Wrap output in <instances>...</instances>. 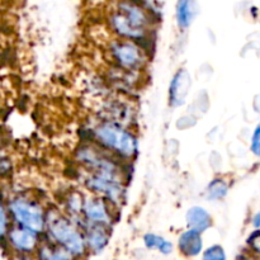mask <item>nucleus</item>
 Segmentation results:
<instances>
[{
  "label": "nucleus",
  "mask_w": 260,
  "mask_h": 260,
  "mask_svg": "<svg viewBox=\"0 0 260 260\" xmlns=\"http://www.w3.org/2000/svg\"><path fill=\"white\" fill-rule=\"evenodd\" d=\"M238 260H251V259H248V258H240V259H238Z\"/></svg>",
  "instance_id": "nucleus-21"
},
{
  "label": "nucleus",
  "mask_w": 260,
  "mask_h": 260,
  "mask_svg": "<svg viewBox=\"0 0 260 260\" xmlns=\"http://www.w3.org/2000/svg\"><path fill=\"white\" fill-rule=\"evenodd\" d=\"M81 215L84 216L88 225L109 226L112 222L109 206L103 197H91L84 200Z\"/></svg>",
  "instance_id": "nucleus-6"
},
{
  "label": "nucleus",
  "mask_w": 260,
  "mask_h": 260,
  "mask_svg": "<svg viewBox=\"0 0 260 260\" xmlns=\"http://www.w3.org/2000/svg\"><path fill=\"white\" fill-rule=\"evenodd\" d=\"M8 225H9V221H8L7 211H5L3 201L0 198V238H4L8 234Z\"/></svg>",
  "instance_id": "nucleus-17"
},
{
  "label": "nucleus",
  "mask_w": 260,
  "mask_h": 260,
  "mask_svg": "<svg viewBox=\"0 0 260 260\" xmlns=\"http://www.w3.org/2000/svg\"><path fill=\"white\" fill-rule=\"evenodd\" d=\"M192 86V79L185 69H179L173 76L169 85V104L174 108L182 107L187 101L188 93Z\"/></svg>",
  "instance_id": "nucleus-7"
},
{
  "label": "nucleus",
  "mask_w": 260,
  "mask_h": 260,
  "mask_svg": "<svg viewBox=\"0 0 260 260\" xmlns=\"http://www.w3.org/2000/svg\"><path fill=\"white\" fill-rule=\"evenodd\" d=\"M178 248L180 253L184 254L185 256H197L200 255L203 249V239L201 233L198 231L189 230L184 231L178 239Z\"/></svg>",
  "instance_id": "nucleus-9"
},
{
  "label": "nucleus",
  "mask_w": 260,
  "mask_h": 260,
  "mask_svg": "<svg viewBox=\"0 0 260 260\" xmlns=\"http://www.w3.org/2000/svg\"><path fill=\"white\" fill-rule=\"evenodd\" d=\"M248 243L249 245H250L251 250L260 256V231H255L254 234H251Z\"/></svg>",
  "instance_id": "nucleus-19"
},
{
  "label": "nucleus",
  "mask_w": 260,
  "mask_h": 260,
  "mask_svg": "<svg viewBox=\"0 0 260 260\" xmlns=\"http://www.w3.org/2000/svg\"><path fill=\"white\" fill-rule=\"evenodd\" d=\"M9 211L19 226L27 228L36 233H42L46 229V217L43 208L35 201L25 198H15L10 202Z\"/></svg>",
  "instance_id": "nucleus-5"
},
{
  "label": "nucleus",
  "mask_w": 260,
  "mask_h": 260,
  "mask_svg": "<svg viewBox=\"0 0 260 260\" xmlns=\"http://www.w3.org/2000/svg\"><path fill=\"white\" fill-rule=\"evenodd\" d=\"M108 226L89 225L85 233V241L88 250L93 253H101L109 241V234L107 230Z\"/></svg>",
  "instance_id": "nucleus-12"
},
{
  "label": "nucleus",
  "mask_w": 260,
  "mask_h": 260,
  "mask_svg": "<svg viewBox=\"0 0 260 260\" xmlns=\"http://www.w3.org/2000/svg\"><path fill=\"white\" fill-rule=\"evenodd\" d=\"M250 150L255 156L260 157V122L256 124L255 129L253 132V136H251Z\"/></svg>",
  "instance_id": "nucleus-18"
},
{
  "label": "nucleus",
  "mask_w": 260,
  "mask_h": 260,
  "mask_svg": "<svg viewBox=\"0 0 260 260\" xmlns=\"http://www.w3.org/2000/svg\"><path fill=\"white\" fill-rule=\"evenodd\" d=\"M10 244L20 253H30L38 245V233L18 225L8 233Z\"/></svg>",
  "instance_id": "nucleus-8"
},
{
  "label": "nucleus",
  "mask_w": 260,
  "mask_h": 260,
  "mask_svg": "<svg viewBox=\"0 0 260 260\" xmlns=\"http://www.w3.org/2000/svg\"><path fill=\"white\" fill-rule=\"evenodd\" d=\"M85 184L91 192L99 197L106 198L112 203L121 202L123 197V187H122L121 172H111V170H99L90 172L85 179Z\"/></svg>",
  "instance_id": "nucleus-3"
},
{
  "label": "nucleus",
  "mask_w": 260,
  "mask_h": 260,
  "mask_svg": "<svg viewBox=\"0 0 260 260\" xmlns=\"http://www.w3.org/2000/svg\"><path fill=\"white\" fill-rule=\"evenodd\" d=\"M109 53L112 60L122 70L135 71L144 68L146 56L144 50L136 43V41L118 38L112 41L109 45Z\"/></svg>",
  "instance_id": "nucleus-4"
},
{
  "label": "nucleus",
  "mask_w": 260,
  "mask_h": 260,
  "mask_svg": "<svg viewBox=\"0 0 260 260\" xmlns=\"http://www.w3.org/2000/svg\"><path fill=\"white\" fill-rule=\"evenodd\" d=\"M46 228H47L51 240L66 249L74 258H79L85 254L88 249L85 234L81 233L80 229L74 225L68 217L57 216V217L47 218Z\"/></svg>",
  "instance_id": "nucleus-2"
},
{
  "label": "nucleus",
  "mask_w": 260,
  "mask_h": 260,
  "mask_svg": "<svg viewBox=\"0 0 260 260\" xmlns=\"http://www.w3.org/2000/svg\"><path fill=\"white\" fill-rule=\"evenodd\" d=\"M185 221H187L188 228L201 234L205 233L212 226V216L206 208L201 207V206L190 207L185 215Z\"/></svg>",
  "instance_id": "nucleus-11"
},
{
  "label": "nucleus",
  "mask_w": 260,
  "mask_h": 260,
  "mask_svg": "<svg viewBox=\"0 0 260 260\" xmlns=\"http://www.w3.org/2000/svg\"><path fill=\"white\" fill-rule=\"evenodd\" d=\"M74 256L57 244H45L38 249V260H73Z\"/></svg>",
  "instance_id": "nucleus-13"
},
{
  "label": "nucleus",
  "mask_w": 260,
  "mask_h": 260,
  "mask_svg": "<svg viewBox=\"0 0 260 260\" xmlns=\"http://www.w3.org/2000/svg\"><path fill=\"white\" fill-rule=\"evenodd\" d=\"M144 243L149 249L159 250L160 253L165 254V255L173 251V244L162 236L156 235V234H146L144 236Z\"/></svg>",
  "instance_id": "nucleus-15"
},
{
  "label": "nucleus",
  "mask_w": 260,
  "mask_h": 260,
  "mask_svg": "<svg viewBox=\"0 0 260 260\" xmlns=\"http://www.w3.org/2000/svg\"><path fill=\"white\" fill-rule=\"evenodd\" d=\"M198 14L197 0H178L175 7V19L180 29H188Z\"/></svg>",
  "instance_id": "nucleus-10"
},
{
  "label": "nucleus",
  "mask_w": 260,
  "mask_h": 260,
  "mask_svg": "<svg viewBox=\"0 0 260 260\" xmlns=\"http://www.w3.org/2000/svg\"><path fill=\"white\" fill-rule=\"evenodd\" d=\"M251 222H253V226L255 229H260V212H256L255 215H254L253 220H251Z\"/></svg>",
  "instance_id": "nucleus-20"
},
{
  "label": "nucleus",
  "mask_w": 260,
  "mask_h": 260,
  "mask_svg": "<svg viewBox=\"0 0 260 260\" xmlns=\"http://www.w3.org/2000/svg\"><path fill=\"white\" fill-rule=\"evenodd\" d=\"M229 184L223 178H216L206 188V198L208 201H221L228 196Z\"/></svg>",
  "instance_id": "nucleus-14"
},
{
  "label": "nucleus",
  "mask_w": 260,
  "mask_h": 260,
  "mask_svg": "<svg viewBox=\"0 0 260 260\" xmlns=\"http://www.w3.org/2000/svg\"><path fill=\"white\" fill-rule=\"evenodd\" d=\"M226 253L222 246L212 245L206 249L202 255V260H226Z\"/></svg>",
  "instance_id": "nucleus-16"
},
{
  "label": "nucleus",
  "mask_w": 260,
  "mask_h": 260,
  "mask_svg": "<svg viewBox=\"0 0 260 260\" xmlns=\"http://www.w3.org/2000/svg\"><path fill=\"white\" fill-rule=\"evenodd\" d=\"M94 136L103 150L123 159H132L139 151L137 137L118 122H101L94 128Z\"/></svg>",
  "instance_id": "nucleus-1"
}]
</instances>
